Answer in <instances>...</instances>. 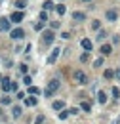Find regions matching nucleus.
Listing matches in <instances>:
<instances>
[{
  "instance_id": "nucleus-13",
  "label": "nucleus",
  "mask_w": 120,
  "mask_h": 124,
  "mask_svg": "<svg viewBox=\"0 0 120 124\" xmlns=\"http://www.w3.org/2000/svg\"><path fill=\"white\" fill-rule=\"evenodd\" d=\"M52 109H53V111H55V113H57V111H63V109H65V101H61V99H57V101H53V103H52Z\"/></svg>"
},
{
  "instance_id": "nucleus-37",
  "label": "nucleus",
  "mask_w": 120,
  "mask_h": 124,
  "mask_svg": "<svg viewBox=\"0 0 120 124\" xmlns=\"http://www.w3.org/2000/svg\"><path fill=\"white\" fill-rule=\"evenodd\" d=\"M112 44H120V36H118V34L112 36Z\"/></svg>"
},
{
  "instance_id": "nucleus-14",
  "label": "nucleus",
  "mask_w": 120,
  "mask_h": 124,
  "mask_svg": "<svg viewBox=\"0 0 120 124\" xmlns=\"http://www.w3.org/2000/svg\"><path fill=\"white\" fill-rule=\"evenodd\" d=\"M12 115H14V118H19V116L23 115V107H21V105H14V107H12Z\"/></svg>"
},
{
  "instance_id": "nucleus-20",
  "label": "nucleus",
  "mask_w": 120,
  "mask_h": 124,
  "mask_svg": "<svg viewBox=\"0 0 120 124\" xmlns=\"http://www.w3.org/2000/svg\"><path fill=\"white\" fill-rule=\"evenodd\" d=\"M105 36H107V31H105V29H99L97 34H95V38H97V40H101V42L105 40Z\"/></svg>"
},
{
  "instance_id": "nucleus-23",
  "label": "nucleus",
  "mask_w": 120,
  "mask_h": 124,
  "mask_svg": "<svg viewBox=\"0 0 120 124\" xmlns=\"http://www.w3.org/2000/svg\"><path fill=\"white\" fill-rule=\"evenodd\" d=\"M69 116H71V113H69V109H63V111L59 113V118H61V120H67Z\"/></svg>"
},
{
  "instance_id": "nucleus-7",
  "label": "nucleus",
  "mask_w": 120,
  "mask_h": 124,
  "mask_svg": "<svg viewBox=\"0 0 120 124\" xmlns=\"http://www.w3.org/2000/svg\"><path fill=\"white\" fill-rule=\"evenodd\" d=\"M23 19H25V16H23L21 10H17V12H14V14L10 16V21H12V23H21Z\"/></svg>"
},
{
  "instance_id": "nucleus-11",
  "label": "nucleus",
  "mask_w": 120,
  "mask_h": 124,
  "mask_svg": "<svg viewBox=\"0 0 120 124\" xmlns=\"http://www.w3.org/2000/svg\"><path fill=\"white\" fill-rule=\"evenodd\" d=\"M107 101H109V95H107L103 90H99L97 92V103H101V105H105Z\"/></svg>"
},
{
  "instance_id": "nucleus-16",
  "label": "nucleus",
  "mask_w": 120,
  "mask_h": 124,
  "mask_svg": "<svg viewBox=\"0 0 120 124\" xmlns=\"http://www.w3.org/2000/svg\"><path fill=\"white\" fill-rule=\"evenodd\" d=\"M73 19H75V21H84V19H86V14H84V12H73Z\"/></svg>"
},
{
  "instance_id": "nucleus-15",
  "label": "nucleus",
  "mask_w": 120,
  "mask_h": 124,
  "mask_svg": "<svg viewBox=\"0 0 120 124\" xmlns=\"http://www.w3.org/2000/svg\"><path fill=\"white\" fill-rule=\"evenodd\" d=\"M14 6L17 8V10H21V12H23V10L27 8V0H15V2H14Z\"/></svg>"
},
{
  "instance_id": "nucleus-21",
  "label": "nucleus",
  "mask_w": 120,
  "mask_h": 124,
  "mask_svg": "<svg viewBox=\"0 0 120 124\" xmlns=\"http://www.w3.org/2000/svg\"><path fill=\"white\" fill-rule=\"evenodd\" d=\"M103 77H105L107 80H111V78H114V71H112V69H105V71H103Z\"/></svg>"
},
{
  "instance_id": "nucleus-24",
  "label": "nucleus",
  "mask_w": 120,
  "mask_h": 124,
  "mask_svg": "<svg viewBox=\"0 0 120 124\" xmlns=\"http://www.w3.org/2000/svg\"><path fill=\"white\" fill-rule=\"evenodd\" d=\"M27 93H30V95H36V93H40V90H38L36 86H29V88H27Z\"/></svg>"
},
{
  "instance_id": "nucleus-6",
  "label": "nucleus",
  "mask_w": 120,
  "mask_h": 124,
  "mask_svg": "<svg viewBox=\"0 0 120 124\" xmlns=\"http://www.w3.org/2000/svg\"><path fill=\"white\" fill-rule=\"evenodd\" d=\"M10 17H0V32H8L10 31Z\"/></svg>"
},
{
  "instance_id": "nucleus-9",
  "label": "nucleus",
  "mask_w": 120,
  "mask_h": 124,
  "mask_svg": "<svg viewBox=\"0 0 120 124\" xmlns=\"http://www.w3.org/2000/svg\"><path fill=\"white\" fill-rule=\"evenodd\" d=\"M80 46L84 48V52H91L93 50V42H91L90 38H82L80 40Z\"/></svg>"
},
{
  "instance_id": "nucleus-2",
  "label": "nucleus",
  "mask_w": 120,
  "mask_h": 124,
  "mask_svg": "<svg viewBox=\"0 0 120 124\" xmlns=\"http://www.w3.org/2000/svg\"><path fill=\"white\" fill-rule=\"evenodd\" d=\"M73 78H75V80L78 82V84H80V86H86V84L90 82V78H88V75H86L84 71H80V69L73 73Z\"/></svg>"
},
{
  "instance_id": "nucleus-39",
  "label": "nucleus",
  "mask_w": 120,
  "mask_h": 124,
  "mask_svg": "<svg viewBox=\"0 0 120 124\" xmlns=\"http://www.w3.org/2000/svg\"><path fill=\"white\" fill-rule=\"evenodd\" d=\"M82 2H91V0H82Z\"/></svg>"
},
{
  "instance_id": "nucleus-40",
  "label": "nucleus",
  "mask_w": 120,
  "mask_h": 124,
  "mask_svg": "<svg viewBox=\"0 0 120 124\" xmlns=\"http://www.w3.org/2000/svg\"><path fill=\"white\" fill-rule=\"evenodd\" d=\"M0 116H2V109H0Z\"/></svg>"
},
{
  "instance_id": "nucleus-28",
  "label": "nucleus",
  "mask_w": 120,
  "mask_h": 124,
  "mask_svg": "<svg viewBox=\"0 0 120 124\" xmlns=\"http://www.w3.org/2000/svg\"><path fill=\"white\" fill-rule=\"evenodd\" d=\"M111 92H112V97H114V99H118V97H120V90H118V86H112V90H111Z\"/></svg>"
},
{
  "instance_id": "nucleus-22",
  "label": "nucleus",
  "mask_w": 120,
  "mask_h": 124,
  "mask_svg": "<svg viewBox=\"0 0 120 124\" xmlns=\"http://www.w3.org/2000/svg\"><path fill=\"white\" fill-rule=\"evenodd\" d=\"M44 10H46V12H50V10H55V4H53L52 0H46V2H44Z\"/></svg>"
},
{
  "instance_id": "nucleus-31",
  "label": "nucleus",
  "mask_w": 120,
  "mask_h": 124,
  "mask_svg": "<svg viewBox=\"0 0 120 124\" xmlns=\"http://www.w3.org/2000/svg\"><path fill=\"white\" fill-rule=\"evenodd\" d=\"M12 103V97L10 95H2V105H10Z\"/></svg>"
},
{
  "instance_id": "nucleus-4",
  "label": "nucleus",
  "mask_w": 120,
  "mask_h": 124,
  "mask_svg": "<svg viewBox=\"0 0 120 124\" xmlns=\"http://www.w3.org/2000/svg\"><path fill=\"white\" fill-rule=\"evenodd\" d=\"M0 86H2V90L8 93V92H12V88H14V82H12V78H8V77H2L0 78Z\"/></svg>"
},
{
  "instance_id": "nucleus-36",
  "label": "nucleus",
  "mask_w": 120,
  "mask_h": 124,
  "mask_svg": "<svg viewBox=\"0 0 120 124\" xmlns=\"http://www.w3.org/2000/svg\"><path fill=\"white\" fill-rule=\"evenodd\" d=\"M69 113H71V115H78V107H71Z\"/></svg>"
},
{
  "instance_id": "nucleus-29",
  "label": "nucleus",
  "mask_w": 120,
  "mask_h": 124,
  "mask_svg": "<svg viewBox=\"0 0 120 124\" xmlns=\"http://www.w3.org/2000/svg\"><path fill=\"white\" fill-rule=\"evenodd\" d=\"M99 27H101V21H99V19H93V21H91V29L99 31Z\"/></svg>"
},
{
  "instance_id": "nucleus-35",
  "label": "nucleus",
  "mask_w": 120,
  "mask_h": 124,
  "mask_svg": "<svg viewBox=\"0 0 120 124\" xmlns=\"http://www.w3.org/2000/svg\"><path fill=\"white\" fill-rule=\"evenodd\" d=\"M42 27H44V21H38V23H36V25H34V29H36V31H40V29H42Z\"/></svg>"
},
{
  "instance_id": "nucleus-12",
  "label": "nucleus",
  "mask_w": 120,
  "mask_h": 124,
  "mask_svg": "<svg viewBox=\"0 0 120 124\" xmlns=\"http://www.w3.org/2000/svg\"><path fill=\"white\" fill-rule=\"evenodd\" d=\"M99 52H101V55L105 57V55H109V54H112V46H111V44H101Z\"/></svg>"
},
{
  "instance_id": "nucleus-38",
  "label": "nucleus",
  "mask_w": 120,
  "mask_h": 124,
  "mask_svg": "<svg viewBox=\"0 0 120 124\" xmlns=\"http://www.w3.org/2000/svg\"><path fill=\"white\" fill-rule=\"evenodd\" d=\"M114 78H116V80H120V69H116V71H114Z\"/></svg>"
},
{
  "instance_id": "nucleus-5",
  "label": "nucleus",
  "mask_w": 120,
  "mask_h": 124,
  "mask_svg": "<svg viewBox=\"0 0 120 124\" xmlns=\"http://www.w3.org/2000/svg\"><path fill=\"white\" fill-rule=\"evenodd\" d=\"M59 55H61V48H53L52 54L48 55V65H53V63L59 59Z\"/></svg>"
},
{
  "instance_id": "nucleus-1",
  "label": "nucleus",
  "mask_w": 120,
  "mask_h": 124,
  "mask_svg": "<svg viewBox=\"0 0 120 124\" xmlns=\"http://www.w3.org/2000/svg\"><path fill=\"white\" fill-rule=\"evenodd\" d=\"M59 86H61L59 80H57V78H52V80L48 82V86L44 88V97H53V93L59 90Z\"/></svg>"
},
{
  "instance_id": "nucleus-10",
  "label": "nucleus",
  "mask_w": 120,
  "mask_h": 124,
  "mask_svg": "<svg viewBox=\"0 0 120 124\" xmlns=\"http://www.w3.org/2000/svg\"><path fill=\"white\" fill-rule=\"evenodd\" d=\"M105 19L111 21V23H114V21L118 19V12H116V10H109V12L105 14Z\"/></svg>"
},
{
  "instance_id": "nucleus-32",
  "label": "nucleus",
  "mask_w": 120,
  "mask_h": 124,
  "mask_svg": "<svg viewBox=\"0 0 120 124\" xmlns=\"http://www.w3.org/2000/svg\"><path fill=\"white\" fill-rule=\"evenodd\" d=\"M88 57H90V52H84V54L80 55V63H86V61H88Z\"/></svg>"
},
{
  "instance_id": "nucleus-18",
  "label": "nucleus",
  "mask_w": 120,
  "mask_h": 124,
  "mask_svg": "<svg viewBox=\"0 0 120 124\" xmlns=\"http://www.w3.org/2000/svg\"><path fill=\"white\" fill-rule=\"evenodd\" d=\"M80 109H82L84 113H90L91 111V103L90 101H82V103H80Z\"/></svg>"
},
{
  "instance_id": "nucleus-33",
  "label": "nucleus",
  "mask_w": 120,
  "mask_h": 124,
  "mask_svg": "<svg viewBox=\"0 0 120 124\" xmlns=\"http://www.w3.org/2000/svg\"><path fill=\"white\" fill-rule=\"evenodd\" d=\"M19 71H21L23 75H27V71H29V65H27V63H23V65H19Z\"/></svg>"
},
{
  "instance_id": "nucleus-17",
  "label": "nucleus",
  "mask_w": 120,
  "mask_h": 124,
  "mask_svg": "<svg viewBox=\"0 0 120 124\" xmlns=\"http://www.w3.org/2000/svg\"><path fill=\"white\" fill-rule=\"evenodd\" d=\"M36 103H38V99H36L34 95H30V97H27V99H25V105H27V107H34Z\"/></svg>"
},
{
  "instance_id": "nucleus-8",
  "label": "nucleus",
  "mask_w": 120,
  "mask_h": 124,
  "mask_svg": "<svg viewBox=\"0 0 120 124\" xmlns=\"http://www.w3.org/2000/svg\"><path fill=\"white\" fill-rule=\"evenodd\" d=\"M10 36H12V40H21V38L25 36V31H23V29H12Z\"/></svg>"
},
{
  "instance_id": "nucleus-30",
  "label": "nucleus",
  "mask_w": 120,
  "mask_h": 124,
  "mask_svg": "<svg viewBox=\"0 0 120 124\" xmlns=\"http://www.w3.org/2000/svg\"><path fill=\"white\" fill-rule=\"evenodd\" d=\"M44 120H46V118H44V115H38V116L34 118V122H32V124H44Z\"/></svg>"
},
{
  "instance_id": "nucleus-25",
  "label": "nucleus",
  "mask_w": 120,
  "mask_h": 124,
  "mask_svg": "<svg viewBox=\"0 0 120 124\" xmlns=\"http://www.w3.org/2000/svg\"><path fill=\"white\" fill-rule=\"evenodd\" d=\"M103 65H105V61H103V55H101L99 59H95V61H93V67H95V69H99V67H103Z\"/></svg>"
},
{
  "instance_id": "nucleus-34",
  "label": "nucleus",
  "mask_w": 120,
  "mask_h": 124,
  "mask_svg": "<svg viewBox=\"0 0 120 124\" xmlns=\"http://www.w3.org/2000/svg\"><path fill=\"white\" fill-rule=\"evenodd\" d=\"M50 27H52V31L59 29V21H52V23H50Z\"/></svg>"
},
{
  "instance_id": "nucleus-3",
  "label": "nucleus",
  "mask_w": 120,
  "mask_h": 124,
  "mask_svg": "<svg viewBox=\"0 0 120 124\" xmlns=\"http://www.w3.org/2000/svg\"><path fill=\"white\" fill-rule=\"evenodd\" d=\"M53 40H55V32L52 31V29H48V31L42 32V44H44V46L53 44Z\"/></svg>"
},
{
  "instance_id": "nucleus-27",
  "label": "nucleus",
  "mask_w": 120,
  "mask_h": 124,
  "mask_svg": "<svg viewBox=\"0 0 120 124\" xmlns=\"http://www.w3.org/2000/svg\"><path fill=\"white\" fill-rule=\"evenodd\" d=\"M38 19H40V21H48V12H46V10H42V12H40V14H38Z\"/></svg>"
},
{
  "instance_id": "nucleus-26",
  "label": "nucleus",
  "mask_w": 120,
  "mask_h": 124,
  "mask_svg": "<svg viewBox=\"0 0 120 124\" xmlns=\"http://www.w3.org/2000/svg\"><path fill=\"white\" fill-rule=\"evenodd\" d=\"M23 84H25L27 88H29V86H32V78H30L29 75H25V77H23Z\"/></svg>"
},
{
  "instance_id": "nucleus-19",
  "label": "nucleus",
  "mask_w": 120,
  "mask_h": 124,
  "mask_svg": "<svg viewBox=\"0 0 120 124\" xmlns=\"http://www.w3.org/2000/svg\"><path fill=\"white\" fill-rule=\"evenodd\" d=\"M55 12H57V16H65V12H67L65 4H57V6H55Z\"/></svg>"
}]
</instances>
